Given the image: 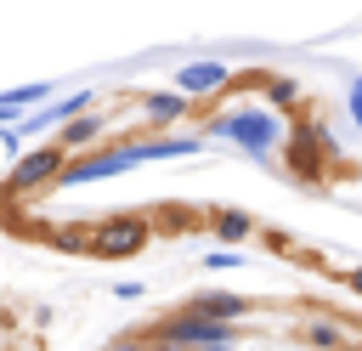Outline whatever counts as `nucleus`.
<instances>
[{"label": "nucleus", "instance_id": "f257e3e1", "mask_svg": "<svg viewBox=\"0 0 362 351\" xmlns=\"http://www.w3.org/2000/svg\"><path fill=\"white\" fill-rule=\"evenodd\" d=\"M209 136L238 142L249 159H266V153L283 142V125H277L272 108H232V113H215V119H209Z\"/></svg>", "mask_w": 362, "mask_h": 351}, {"label": "nucleus", "instance_id": "f03ea898", "mask_svg": "<svg viewBox=\"0 0 362 351\" xmlns=\"http://www.w3.org/2000/svg\"><path fill=\"white\" fill-rule=\"evenodd\" d=\"M158 345H181V351H226L238 334H232V323H215V317H198V311H175L158 334H153Z\"/></svg>", "mask_w": 362, "mask_h": 351}, {"label": "nucleus", "instance_id": "7ed1b4c3", "mask_svg": "<svg viewBox=\"0 0 362 351\" xmlns=\"http://www.w3.org/2000/svg\"><path fill=\"white\" fill-rule=\"evenodd\" d=\"M141 249H147V226H141L136 215L102 221V226L90 232V243H85V255H102V260H124V255H141Z\"/></svg>", "mask_w": 362, "mask_h": 351}, {"label": "nucleus", "instance_id": "20e7f679", "mask_svg": "<svg viewBox=\"0 0 362 351\" xmlns=\"http://www.w3.org/2000/svg\"><path fill=\"white\" fill-rule=\"evenodd\" d=\"M136 164H141V147H136V142H119V147H107V153H90V159H74V164H62V170H57V181L79 187V181H102V176L136 170Z\"/></svg>", "mask_w": 362, "mask_h": 351}, {"label": "nucleus", "instance_id": "39448f33", "mask_svg": "<svg viewBox=\"0 0 362 351\" xmlns=\"http://www.w3.org/2000/svg\"><path fill=\"white\" fill-rule=\"evenodd\" d=\"M57 170H62V147L45 142V147H34V153H23V159L11 164V192H34V187L57 181Z\"/></svg>", "mask_w": 362, "mask_h": 351}, {"label": "nucleus", "instance_id": "423d86ee", "mask_svg": "<svg viewBox=\"0 0 362 351\" xmlns=\"http://www.w3.org/2000/svg\"><path fill=\"white\" fill-rule=\"evenodd\" d=\"M226 79H232V68H226V62H215V57H198V62L175 68V96H209V91H221Z\"/></svg>", "mask_w": 362, "mask_h": 351}, {"label": "nucleus", "instance_id": "0eeeda50", "mask_svg": "<svg viewBox=\"0 0 362 351\" xmlns=\"http://www.w3.org/2000/svg\"><path fill=\"white\" fill-rule=\"evenodd\" d=\"M79 108H90V91H74V96H62V102H45V113H34L28 125H17L11 142H17V136H34V130H45V125H68Z\"/></svg>", "mask_w": 362, "mask_h": 351}, {"label": "nucleus", "instance_id": "6e6552de", "mask_svg": "<svg viewBox=\"0 0 362 351\" xmlns=\"http://www.w3.org/2000/svg\"><path fill=\"white\" fill-rule=\"evenodd\" d=\"M187 311H198V317H215V323H232V317H243V311H249V300H243V294H198Z\"/></svg>", "mask_w": 362, "mask_h": 351}, {"label": "nucleus", "instance_id": "1a4fd4ad", "mask_svg": "<svg viewBox=\"0 0 362 351\" xmlns=\"http://www.w3.org/2000/svg\"><path fill=\"white\" fill-rule=\"evenodd\" d=\"M141 108H147V119L164 125V119H181V113H187V96H175V91H147Z\"/></svg>", "mask_w": 362, "mask_h": 351}, {"label": "nucleus", "instance_id": "9d476101", "mask_svg": "<svg viewBox=\"0 0 362 351\" xmlns=\"http://www.w3.org/2000/svg\"><path fill=\"white\" fill-rule=\"evenodd\" d=\"M305 345H311V351H334V345H345V328H339L334 317H311V323H305Z\"/></svg>", "mask_w": 362, "mask_h": 351}, {"label": "nucleus", "instance_id": "9b49d317", "mask_svg": "<svg viewBox=\"0 0 362 351\" xmlns=\"http://www.w3.org/2000/svg\"><path fill=\"white\" fill-rule=\"evenodd\" d=\"M96 130H102V119H96V113H90V119H79V113H74V119L62 125V142H57V147H79V142H90Z\"/></svg>", "mask_w": 362, "mask_h": 351}, {"label": "nucleus", "instance_id": "f8f14e48", "mask_svg": "<svg viewBox=\"0 0 362 351\" xmlns=\"http://www.w3.org/2000/svg\"><path fill=\"white\" fill-rule=\"evenodd\" d=\"M243 232H249V215H243V209H221V215H215V238H221V243H238Z\"/></svg>", "mask_w": 362, "mask_h": 351}, {"label": "nucleus", "instance_id": "ddd939ff", "mask_svg": "<svg viewBox=\"0 0 362 351\" xmlns=\"http://www.w3.org/2000/svg\"><path fill=\"white\" fill-rule=\"evenodd\" d=\"M45 96H51V85H17V91H6L0 102H6V108H34V102H45Z\"/></svg>", "mask_w": 362, "mask_h": 351}, {"label": "nucleus", "instance_id": "4468645a", "mask_svg": "<svg viewBox=\"0 0 362 351\" xmlns=\"http://www.w3.org/2000/svg\"><path fill=\"white\" fill-rule=\"evenodd\" d=\"M85 243H90V232H79V226L57 232V249H68V255H85Z\"/></svg>", "mask_w": 362, "mask_h": 351}, {"label": "nucleus", "instance_id": "2eb2a0df", "mask_svg": "<svg viewBox=\"0 0 362 351\" xmlns=\"http://www.w3.org/2000/svg\"><path fill=\"white\" fill-rule=\"evenodd\" d=\"M204 266H209V272H226V266H243V255H238V249H209Z\"/></svg>", "mask_w": 362, "mask_h": 351}, {"label": "nucleus", "instance_id": "dca6fc26", "mask_svg": "<svg viewBox=\"0 0 362 351\" xmlns=\"http://www.w3.org/2000/svg\"><path fill=\"white\" fill-rule=\"evenodd\" d=\"M266 96L283 108V102H294V79H266Z\"/></svg>", "mask_w": 362, "mask_h": 351}, {"label": "nucleus", "instance_id": "f3484780", "mask_svg": "<svg viewBox=\"0 0 362 351\" xmlns=\"http://www.w3.org/2000/svg\"><path fill=\"white\" fill-rule=\"evenodd\" d=\"M351 119H356V130H362V74H351Z\"/></svg>", "mask_w": 362, "mask_h": 351}, {"label": "nucleus", "instance_id": "a211bd4d", "mask_svg": "<svg viewBox=\"0 0 362 351\" xmlns=\"http://www.w3.org/2000/svg\"><path fill=\"white\" fill-rule=\"evenodd\" d=\"M107 351H147V340H119V345H107Z\"/></svg>", "mask_w": 362, "mask_h": 351}, {"label": "nucleus", "instance_id": "6ab92c4d", "mask_svg": "<svg viewBox=\"0 0 362 351\" xmlns=\"http://www.w3.org/2000/svg\"><path fill=\"white\" fill-rule=\"evenodd\" d=\"M345 283H351V289L362 294V266H351V272H345Z\"/></svg>", "mask_w": 362, "mask_h": 351}, {"label": "nucleus", "instance_id": "aec40b11", "mask_svg": "<svg viewBox=\"0 0 362 351\" xmlns=\"http://www.w3.org/2000/svg\"><path fill=\"white\" fill-rule=\"evenodd\" d=\"M147 351H181V345H147Z\"/></svg>", "mask_w": 362, "mask_h": 351}, {"label": "nucleus", "instance_id": "412c9836", "mask_svg": "<svg viewBox=\"0 0 362 351\" xmlns=\"http://www.w3.org/2000/svg\"><path fill=\"white\" fill-rule=\"evenodd\" d=\"M215 351H221V345H215Z\"/></svg>", "mask_w": 362, "mask_h": 351}, {"label": "nucleus", "instance_id": "4be33fe9", "mask_svg": "<svg viewBox=\"0 0 362 351\" xmlns=\"http://www.w3.org/2000/svg\"><path fill=\"white\" fill-rule=\"evenodd\" d=\"M356 351H362V345H356Z\"/></svg>", "mask_w": 362, "mask_h": 351}]
</instances>
